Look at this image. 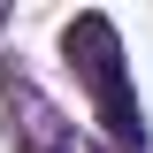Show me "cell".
I'll use <instances>...</instances> for the list:
<instances>
[{
    "label": "cell",
    "instance_id": "6da1fadb",
    "mask_svg": "<svg viewBox=\"0 0 153 153\" xmlns=\"http://www.w3.org/2000/svg\"><path fill=\"white\" fill-rule=\"evenodd\" d=\"M69 61L84 69V84H92V100L107 107V130H115V153L146 146V130H138V107H130V92H123V61H115V31H107L100 16L69 23Z\"/></svg>",
    "mask_w": 153,
    "mask_h": 153
},
{
    "label": "cell",
    "instance_id": "7a4b0ae2",
    "mask_svg": "<svg viewBox=\"0 0 153 153\" xmlns=\"http://www.w3.org/2000/svg\"><path fill=\"white\" fill-rule=\"evenodd\" d=\"M8 146L16 153H107V146H92V138L76 130L31 76H16V69H8Z\"/></svg>",
    "mask_w": 153,
    "mask_h": 153
}]
</instances>
